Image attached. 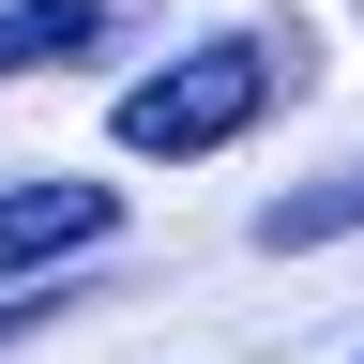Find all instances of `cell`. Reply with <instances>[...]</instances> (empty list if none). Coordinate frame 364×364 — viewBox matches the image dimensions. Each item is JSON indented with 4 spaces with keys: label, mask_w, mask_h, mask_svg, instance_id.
<instances>
[{
    "label": "cell",
    "mask_w": 364,
    "mask_h": 364,
    "mask_svg": "<svg viewBox=\"0 0 364 364\" xmlns=\"http://www.w3.org/2000/svg\"><path fill=\"white\" fill-rule=\"evenodd\" d=\"M334 76V46H318V16H228V31H198V46H167L136 91H107V152H136V167H213V152H243L258 122H289L304 91Z\"/></svg>",
    "instance_id": "6da1fadb"
},
{
    "label": "cell",
    "mask_w": 364,
    "mask_h": 364,
    "mask_svg": "<svg viewBox=\"0 0 364 364\" xmlns=\"http://www.w3.org/2000/svg\"><path fill=\"white\" fill-rule=\"evenodd\" d=\"M107 243H122V182H91V167H0V304L91 273Z\"/></svg>",
    "instance_id": "7a4b0ae2"
},
{
    "label": "cell",
    "mask_w": 364,
    "mask_h": 364,
    "mask_svg": "<svg viewBox=\"0 0 364 364\" xmlns=\"http://www.w3.org/2000/svg\"><path fill=\"white\" fill-rule=\"evenodd\" d=\"M152 31V0H0V76H91Z\"/></svg>",
    "instance_id": "3957f363"
},
{
    "label": "cell",
    "mask_w": 364,
    "mask_h": 364,
    "mask_svg": "<svg viewBox=\"0 0 364 364\" xmlns=\"http://www.w3.org/2000/svg\"><path fill=\"white\" fill-rule=\"evenodd\" d=\"M318 243H364V167H318L289 198H258V258H318Z\"/></svg>",
    "instance_id": "277c9868"
},
{
    "label": "cell",
    "mask_w": 364,
    "mask_h": 364,
    "mask_svg": "<svg viewBox=\"0 0 364 364\" xmlns=\"http://www.w3.org/2000/svg\"><path fill=\"white\" fill-rule=\"evenodd\" d=\"M31 334H61V289H31V304H0V349H31Z\"/></svg>",
    "instance_id": "5b68a950"
},
{
    "label": "cell",
    "mask_w": 364,
    "mask_h": 364,
    "mask_svg": "<svg viewBox=\"0 0 364 364\" xmlns=\"http://www.w3.org/2000/svg\"><path fill=\"white\" fill-rule=\"evenodd\" d=\"M349 16H364V0H349Z\"/></svg>",
    "instance_id": "8992f818"
},
{
    "label": "cell",
    "mask_w": 364,
    "mask_h": 364,
    "mask_svg": "<svg viewBox=\"0 0 364 364\" xmlns=\"http://www.w3.org/2000/svg\"><path fill=\"white\" fill-rule=\"evenodd\" d=\"M349 364H364V349H349Z\"/></svg>",
    "instance_id": "52a82bcc"
}]
</instances>
